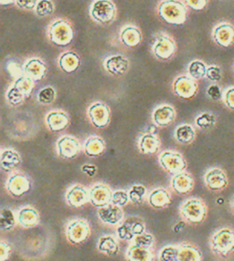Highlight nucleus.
<instances>
[{
	"label": "nucleus",
	"mask_w": 234,
	"mask_h": 261,
	"mask_svg": "<svg viewBox=\"0 0 234 261\" xmlns=\"http://www.w3.org/2000/svg\"><path fill=\"white\" fill-rule=\"evenodd\" d=\"M82 171H83L84 174H86L89 176H93L96 173V167L95 166H91V165H84L82 167Z\"/></svg>",
	"instance_id": "obj_53"
},
{
	"label": "nucleus",
	"mask_w": 234,
	"mask_h": 261,
	"mask_svg": "<svg viewBox=\"0 0 234 261\" xmlns=\"http://www.w3.org/2000/svg\"><path fill=\"white\" fill-rule=\"evenodd\" d=\"M173 91L178 98L191 100L198 92V83L190 75H181L174 81Z\"/></svg>",
	"instance_id": "obj_9"
},
{
	"label": "nucleus",
	"mask_w": 234,
	"mask_h": 261,
	"mask_svg": "<svg viewBox=\"0 0 234 261\" xmlns=\"http://www.w3.org/2000/svg\"><path fill=\"white\" fill-rule=\"evenodd\" d=\"M207 69H208V67L204 63L203 61L195 60V61H191V63L189 64L188 71H189V75L191 76V78L197 81V80H201L206 77Z\"/></svg>",
	"instance_id": "obj_37"
},
{
	"label": "nucleus",
	"mask_w": 234,
	"mask_h": 261,
	"mask_svg": "<svg viewBox=\"0 0 234 261\" xmlns=\"http://www.w3.org/2000/svg\"><path fill=\"white\" fill-rule=\"evenodd\" d=\"M160 147V141L154 134H146L140 137L138 148L144 154H155Z\"/></svg>",
	"instance_id": "obj_28"
},
{
	"label": "nucleus",
	"mask_w": 234,
	"mask_h": 261,
	"mask_svg": "<svg viewBox=\"0 0 234 261\" xmlns=\"http://www.w3.org/2000/svg\"><path fill=\"white\" fill-rule=\"evenodd\" d=\"M87 114L92 125L96 128L102 129L110 123V109L104 102L96 101L92 103L87 111Z\"/></svg>",
	"instance_id": "obj_11"
},
{
	"label": "nucleus",
	"mask_w": 234,
	"mask_h": 261,
	"mask_svg": "<svg viewBox=\"0 0 234 261\" xmlns=\"http://www.w3.org/2000/svg\"><path fill=\"white\" fill-rule=\"evenodd\" d=\"M19 92H22L25 97H30L34 90L35 82L32 79L25 74L22 75L19 78L15 80L13 84Z\"/></svg>",
	"instance_id": "obj_35"
},
{
	"label": "nucleus",
	"mask_w": 234,
	"mask_h": 261,
	"mask_svg": "<svg viewBox=\"0 0 234 261\" xmlns=\"http://www.w3.org/2000/svg\"><path fill=\"white\" fill-rule=\"evenodd\" d=\"M112 197L113 192L106 185L97 184L90 189V202L98 208L110 205Z\"/></svg>",
	"instance_id": "obj_16"
},
{
	"label": "nucleus",
	"mask_w": 234,
	"mask_h": 261,
	"mask_svg": "<svg viewBox=\"0 0 234 261\" xmlns=\"http://www.w3.org/2000/svg\"><path fill=\"white\" fill-rule=\"evenodd\" d=\"M49 37L54 45L66 47L74 40V28L65 19H58L52 23L49 28Z\"/></svg>",
	"instance_id": "obj_4"
},
{
	"label": "nucleus",
	"mask_w": 234,
	"mask_h": 261,
	"mask_svg": "<svg viewBox=\"0 0 234 261\" xmlns=\"http://www.w3.org/2000/svg\"><path fill=\"white\" fill-rule=\"evenodd\" d=\"M152 119L157 126H169L176 119V111L170 105H161L154 111Z\"/></svg>",
	"instance_id": "obj_21"
},
{
	"label": "nucleus",
	"mask_w": 234,
	"mask_h": 261,
	"mask_svg": "<svg viewBox=\"0 0 234 261\" xmlns=\"http://www.w3.org/2000/svg\"><path fill=\"white\" fill-rule=\"evenodd\" d=\"M184 2L193 10H202L206 8L208 0H184Z\"/></svg>",
	"instance_id": "obj_50"
},
{
	"label": "nucleus",
	"mask_w": 234,
	"mask_h": 261,
	"mask_svg": "<svg viewBox=\"0 0 234 261\" xmlns=\"http://www.w3.org/2000/svg\"><path fill=\"white\" fill-rule=\"evenodd\" d=\"M37 98L38 101L41 105H51L56 98V92L53 88L47 86L39 91Z\"/></svg>",
	"instance_id": "obj_40"
},
{
	"label": "nucleus",
	"mask_w": 234,
	"mask_h": 261,
	"mask_svg": "<svg viewBox=\"0 0 234 261\" xmlns=\"http://www.w3.org/2000/svg\"><path fill=\"white\" fill-rule=\"evenodd\" d=\"M178 261H202V253L192 244L178 246Z\"/></svg>",
	"instance_id": "obj_31"
},
{
	"label": "nucleus",
	"mask_w": 234,
	"mask_h": 261,
	"mask_svg": "<svg viewBox=\"0 0 234 261\" xmlns=\"http://www.w3.org/2000/svg\"><path fill=\"white\" fill-rule=\"evenodd\" d=\"M97 248L101 252L105 253L109 256H115L119 251V246L113 236H104L102 237Z\"/></svg>",
	"instance_id": "obj_34"
},
{
	"label": "nucleus",
	"mask_w": 234,
	"mask_h": 261,
	"mask_svg": "<svg viewBox=\"0 0 234 261\" xmlns=\"http://www.w3.org/2000/svg\"><path fill=\"white\" fill-rule=\"evenodd\" d=\"M208 208L200 198H190L180 205V215L186 222L200 224L207 218Z\"/></svg>",
	"instance_id": "obj_3"
},
{
	"label": "nucleus",
	"mask_w": 234,
	"mask_h": 261,
	"mask_svg": "<svg viewBox=\"0 0 234 261\" xmlns=\"http://www.w3.org/2000/svg\"><path fill=\"white\" fill-rule=\"evenodd\" d=\"M67 204L72 207H81L90 201V191L81 185H75L66 193Z\"/></svg>",
	"instance_id": "obj_17"
},
{
	"label": "nucleus",
	"mask_w": 234,
	"mask_h": 261,
	"mask_svg": "<svg viewBox=\"0 0 234 261\" xmlns=\"http://www.w3.org/2000/svg\"><path fill=\"white\" fill-rule=\"evenodd\" d=\"M16 226V217L9 208H2L0 212V227L3 231L13 229Z\"/></svg>",
	"instance_id": "obj_38"
},
{
	"label": "nucleus",
	"mask_w": 234,
	"mask_h": 261,
	"mask_svg": "<svg viewBox=\"0 0 234 261\" xmlns=\"http://www.w3.org/2000/svg\"><path fill=\"white\" fill-rule=\"evenodd\" d=\"M159 164L163 169L172 174L184 172L188 166L182 154L175 151L161 152L159 155Z\"/></svg>",
	"instance_id": "obj_7"
},
{
	"label": "nucleus",
	"mask_w": 234,
	"mask_h": 261,
	"mask_svg": "<svg viewBox=\"0 0 234 261\" xmlns=\"http://www.w3.org/2000/svg\"><path fill=\"white\" fill-rule=\"evenodd\" d=\"M204 183L210 191H222L228 187L229 179L224 170L220 167H213L204 175Z\"/></svg>",
	"instance_id": "obj_12"
},
{
	"label": "nucleus",
	"mask_w": 234,
	"mask_h": 261,
	"mask_svg": "<svg viewBox=\"0 0 234 261\" xmlns=\"http://www.w3.org/2000/svg\"><path fill=\"white\" fill-rule=\"evenodd\" d=\"M178 246H166L159 253L160 261H178Z\"/></svg>",
	"instance_id": "obj_43"
},
{
	"label": "nucleus",
	"mask_w": 234,
	"mask_h": 261,
	"mask_svg": "<svg viewBox=\"0 0 234 261\" xmlns=\"http://www.w3.org/2000/svg\"><path fill=\"white\" fill-rule=\"evenodd\" d=\"M91 228L89 223L83 219H75L67 225L65 235L72 244H81L89 238Z\"/></svg>",
	"instance_id": "obj_8"
},
{
	"label": "nucleus",
	"mask_w": 234,
	"mask_h": 261,
	"mask_svg": "<svg viewBox=\"0 0 234 261\" xmlns=\"http://www.w3.org/2000/svg\"><path fill=\"white\" fill-rule=\"evenodd\" d=\"M213 41L221 48H229L234 43V26L229 22H221L214 27Z\"/></svg>",
	"instance_id": "obj_14"
},
{
	"label": "nucleus",
	"mask_w": 234,
	"mask_h": 261,
	"mask_svg": "<svg viewBox=\"0 0 234 261\" xmlns=\"http://www.w3.org/2000/svg\"><path fill=\"white\" fill-rule=\"evenodd\" d=\"M146 232L145 223L141 218H128L117 227V236L122 240L133 241L134 237L141 235Z\"/></svg>",
	"instance_id": "obj_6"
},
{
	"label": "nucleus",
	"mask_w": 234,
	"mask_h": 261,
	"mask_svg": "<svg viewBox=\"0 0 234 261\" xmlns=\"http://www.w3.org/2000/svg\"><path fill=\"white\" fill-rule=\"evenodd\" d=\"M81 65V59L78 54L74 51L62 53L59 59V66L62 71L66 73H73L78 70Z\"/></svg>",
	"instance_id": "obj_27"
},
{
	"label": "nucleus",
	"mask_w": 234,
	"mask_h": 261,
	"mask_svg": "<svg viewBox=\"0 0 234 261\" xmlns=\"http://www.w3.org/2000/svg\"><path fill=\"white\" fill-rule=\"evenodd\" d=\"M8 70L9 73L12 78L16 79L19 78L20 76L24 74L23 71V68L18 65L16 62H9L8 64Z\"/></svg>",
	"instance_id": "obj_49"
},
{
	"label": "nucleus",
	"mask_w": 234,
	"mask_h": 261,
	"mask_svg": "<svg viewBox=\"0 0 234 261\" xmlns=\"http://www.w3.org/2000/svg\"><path fill=\"white\" fill-rule=\"evenodd\" d=\"M133 242H134V244L138 245V246H141V247L150 248L155 242V240H154V237L151 234L145 232L144 234L134 237Z\"/></svg>",
	"instance_id": "obj_47"
},
{
	"label": "nucleus",
	"mask_w": 234,
	"mask_h": 261,
	"mask_svg": "<svg viewBox=\"0 0 234 261\" xmlns=\"http://www.w3.org/2000/svg\"><path fill=\"white\" fill-rule=\"evenodd\" d=\"M45 121L50 130L53 133H59L69 126V118L63 111H52L47 114Z\"/></svg>",
	"instance_id": "obj_20"
},
{
	"label": "nucleus",
	"mask_w": 234,
	"mask_h": 261,
	"mask_svg": "<svg viewBox=\"0 0 234 261\" xmlns=\"http://www.w3.org/2000/svg\"><path fill=\"white\" fill-rule=\"evenodd\" d=\"M16 3V0H0V4L2 6H9Z\"/></svg>",
	"instance_id": "obj_54"
},
{
	"label": "nucleus",
	"mask_w": 234,
	"mask_h": 261,
	"mask_svg": "<svg viewBox=\"0 0 234 261\" xmlns=\"http://www.w3.org/2000/svg\"><path fill=\"white\" fill-rule=\"evenodd\" d=\"M104 68L108 71L110 74L123 75L126 73L129 68V61L126 57L122 55H114L109 57L104 61Z\"/></svg>",
	"instance_id": "obj_23"
},
{
	"label": "nucleus",
	"mask_w": 234,
	"mask_h": 261,
	"mask_svg": "<svg viewBox=\"0 0 234 261\" xmlns=\"http://www.w3.org/2000/svg\"><path fill=\"white\" fill-rule=\"evenodd\" d=\"M81 151V145L78 140L74 136L65 135L62 136L57 142V152L59 156L65 159L72 160L78 155Z\"/></svg>",
	"instance_id": "obj_15"
},
{
	"label": "nucleus",
	"mask_w": 234,
	"mask_h": 261,
	"mask_svg": "<svg viewBox=\"0 0 234 261\" xmlns=\"http://www.w3.org/2000/svg\"><path fill=\"white\" fill-rule=\"evenodd\" d=\"M195 129L191 124H181L175 130V138L179 144H191L195 140Z\"/></svg>",
	"instance_id": "obj_33"
},
{
	"label": "nucleus",
	"mask_w": 234,
	"mask_h": 261,
	"mask_svg": "<svg viewBox=\"0 0 234 261\" xmlns=\"http://www.w3.org/2000/svg\"><path fill=\"white\" fill-rule=\"evenodd\" d=\"M206 78L213 83H218L222 79V70L220 66L213 65L208 66L206 73Z\"/></svg>",
	"instance_id": "obj_45"
},
{
	"label": "nucleus",
	"mask_w": 234,
	"mask_h": 261,
	"mask_svg": "<svg viewBox=\"0 0 234 261\" xmlns=\"http://www.w3.org/2000/svg\"><path fill=\"white\" fill-rule=\"evenodd\" d=\"M24 74L32 79L34 82H40L47 73V66L38 58H32L23 66Z\"/></svg>",
	"instance_id": "obj_18"
},
{
	"label": "nucleus",
	"mask_w": 234,
	"mask_h": 261,
	"mask_svg": "<svg viewBox=\"0 0 234 261\" xmlns=\"http://www.w3.org/2000/svg\"><path fill=\"white\" fill-rule=\"evenodd\" d=\"M121 41L126 47L134 48L138 46L142 41V33L137 28L134 26H127L121 31Z\"/></svg>",
	"instance_id": "obj_29"
},
{
	"label": "nucleus",
	"mask_w": 234,
	"mask_h": 261,
	"mask_svg": "<svg viewBox=\"0 0 234 261\" xmlns=\"http://www.w3.org/2000/svg\"><path fill=\"white\" fill-rule=\"evenodd\" d=\"M171 187L174 191L179 195H186L193 190L194 187V179L191 174L186 173L185 171L174 174L171 180Z\"/></svg>",
	"instance_id": "obj_22"
},
{
	"label": "nucleus",
	"mask_w": 234,
	"mask_h": 261,
	"mask_svg": "<svg viewBox=\"0 0 234 261\" xmlns=\"http://www.w3.org/2000/svg\"><path fill=\"white\" fill-rule=\"evenodd\" d=\"M210 248L221 257H227L234 252V230L230 227H221L210 239Z\"/></svg>",
	"instance_id": "obj_2"
},
{
	"label": "nucleus",
	"mask_w": 234,
	"mask_h": 261,
	"mask_svg": "<svg viewBox=\"0 0 234 261\" xmlns=\"http://www.w3.org/2000/svg\"><path fill=\"white\" fill-rule=\"evenodd\" d=\"M148 203L155 208H164L171 203V197L164 188H156L148 196Z\"/></svg>",
	"instance_id": "obj_30"
},
{
	"label": "nucleus",
	"mask_w": 234,
	"mask_h": 261,
	"mask_svg": "<svg viewBox=\"0 0 234 261\" xmlns=\"http://www.w3.org/2000/svg\"><path fill=\"white\" fill-rule=\"evenodd\" d=\"M97 214L102 222L111 226L119 224L124 218V213L121 207L113 205L112 203L104 207H100L98 209Z\"/></svg>",
	"instance_id": "obj_19"
},
{
	"label": "nucleus",
	"mask_w": 234,
	"mask_h": 261,
	"mask_svg": "<svg viewBox=\"0 0 234 261\" xmlns=\"http://www.w3.org/2000/svg\"><path fill=\"white\" fill-rule=\"evenodd\" d=\"M129 201V195L128 192L124 190H118L113 192V197H112V204L117 206H125Z\"/></svg>",
	"instance_id": "obj_44"
},
{
	"label": "nucleus",
	"mask_w": 234,
	"mask_h": 261,
	"mask_svg": "<svg viewBox=\"0 0 234 261\" xmlns=\"http://www.w3.org/2000/svg\"><path fill=\"white\" fill-rule=\"evenodd\" d=\"M146 194H147L146 187L142 185H134L131 187L130 190L128 191L129 200L134 204H140V203H142Z\"/></svg>",
	"instance_id": "obj_39"
},
{
	"label": "nucleus",
	"mask_w": 234,
	"mask_h": 261,
	"mask_svg": "<svg viewBox=\"0 0 234 261\" xmlns=\"http://www.w3.org/2000/svg\"><path fill=\"white\" fill-rule=\"evenodd\" d=\"M6 98L9 105L17 106V105H21L26 97L13 85L8 90V92L6 93Z\"/></svg>",
	"instance_id": "obj_41"
},
{
	"label": "nucleus",
	"mask_w": 234,
	"mask_h": 261,
	"mask_svg": "<svg viewBox=\"0 0 234 261\" xmlns=\"http://www.w3.org/2000/svg\"><path fill=\"white\" fill-rule=\"evenodd\" d=\"M158 14L171 25H182L186 20V9L179 0H164L158 6Z\"/></svg>",
	"instance_id": "obj_1"
},
{
	"label": "nucleus",
	"mask_w": 234,
	"mask_h": 261,
	"mask_svg": "<svg viewBox=\"0 0 234 261\" xmlns=\"http://www.w3.org/2000/svg\"><path fill=\"white\" fill-rule=\"evenodd\" d=\"M221 100L228 109L234 111V85L224 89Z\"/></svg>",
	"instance_id": "obj_46"
},
{
	"label": "nucleus",
	"mask_w": 234,
	"mask_h": 261,
	"mask_svg": "<svg viewBox=\"0 0 234 261\" xmlns=\"http://www.w3.org/2000/svg\"><path fill=\"white\" fill-rule=\"evenodd\" d=\"M21 164V158L18 152L12 149H6L1 152L0 157V165L1 169L9 173L12 170L16 169Z\"/></svg>",
	"instance_id": "obj_26"
},
{
	"label": "nucleus",
	"mask_w": 234,
	"mask_h": 261,
	"mask_svg": "<svg viewBox=\"0 0 234 261\" xmlns=\"http://www.w3.org/2000/svg\"><path fill=\"white\" fill-rule=\"evenodd\" d=\"M17 219L23 227H34L39 222V212L32 206H25L18 211Z\"/></svg>",
	"instance_id": "obj_25"
},
{
	"label": "nucleus",
	"mask_w": 234,
	"mask_h": 261,
	"mask_svg": "<svg viewBox=\"0 0 234 261\" xmlns=\"http://www.w3.org/2000/svg\"><path fill=\"white\" fill-rule=\"evenodd\" d=\"M90 15L101 24H110L116 16V8L111 0H96L91 4Z\"/></svg>",
	"instance_id": "obj_5"
},
{
	"label": "nucleus",
	"mask_w": 234,
	"mask_h": 261,
	"mask_svg": "<svg viewBox=\"0 0 234 261\" xmlns=\"http://www.w3.org/2000/svg\"><path fill=\"white\" fill-rule=\"evenodd\" d=\"M39 0H16V4L18 8L25 10H32L36 9Z\"/></svg>",
	"instance_id": "obj_51"
},
{
	"label": "nucleus",
	"mask_w": 234,
	"mask_h": 261,
	"mask_svg": "<svg viewBox=\"0 0 234 261\" xmlns=\"http://www.w3.org/2000/svg\"><path fill=\"white\" fill-rule=\"evenodd\" d=\"M196 125L200 130H209L217 123V118L213 113H203L198 115L195 119Z\"/></svg>",
	"instance_id": "obj_36"
},
{
	"label": "nucleus",
	"mask_w": 234,
	"mask_h": 261,
	"mask_svg": "<svg viewBox=\"0 0 234 261\" xmlns=\"http://www.w3.org/2000/svg\"><path fill=\"white\" fill-rule=\"evenodd\" d=\"M230 212L234 215V196L231 197V199L230 200Z\"/></svg>",
	"instance_id": "obj_55"
},
{
	"label": "nucleus",
	"mask_w": 234,
	"mask_h": 261,
	"mask_svg": "<svg viewBox=\"0 0 234 261\" xmlns=\"http://www.w3.org/2000/svg\"><path fill=\"white\" fill-rule=\"evenodd\" d=\"M54 5L51 0H39V3L35 9L36 14L40 18H45L49 15L53 13Z\"/></svg>",
	"instance_id": "obj_42"
},
{
	"label": "nucleus",
	"mask_w": 234,
	"mask_h": 261,
	"mask_svg": "<svg viewBox=\"0 0 234 261\" xmlns=\"http://www.w3.org/2000/svg\"><path fill=\"white\" fill-rule=\"evenodd\" d=\"M104 151H105V143L103 138L98 136L89 137L84 144V152L87 156H101Z\"/></svg>",
	"instance_id": "obj_32"
},
{
	"label": "nucleus",
	"mask_w": 234,
	"mask_h": 261,
	"mask_svg": "<svg viewBox=\"0 0 234 261\" xmlns=\"http://www.w3.org/2000/svg\"><path fill=\"white\" fill-rule=\"evenodd\" d=\"M177 46L173 39L166 34H158L153 44L154 55L162 61H168L176 53Z\"/></svg>",
	"instance_id": "obj_10"
},
{
	"label": "nucleus",
	"mask_w": 234,
	"mask_h": 261,
	"mask_svg": "<svg viewBox=\"0 0 234 261\" xmlns=\"http://www.w3.org/2000/svg\"><path fill=\"white\" fill-rule=\"evenodd\" d=\"M6 188L9 194L15 197L26 195L31 188V182L26 174L15 173L9 176Z\"/></svg>",
	"instance_id": "obj_13"
},
{
	"label": "nucleus",
	"mask_w": 234,
	"mask_h": 261,
	"mask_svg": "<svg viewBox=\"0 0 234 261\" xmlns=\"http://www.w3.org/2000/svg\"><path fill=\"white\" fill-rule=\"evenodd\" d=\"M222 93L223 91H221V88L218 84H212L207 89V94L213 100H222Z\"/></svg>",
	"instance_id": "obj_48"
},
{
	"label": "nucleus",
	"mask_w": 234,
	"mask_h": 261,
	"mask_svg": "<svg viewBox=\"0 0 234 261\" xmlns=\"http://www.w3.org/2000/svg\"><path fill=\"white\" fill-rule=\"evenodd\" d=\"M10 247L8 243H5L4 241H1L0 243V261L7 260L10 254Z\"/></svg>",
	"instance_id": "obj_52"
},
{
	"label": "nucleus",
	"mask_w": 234,
	"mask_h": 261,
	"mask_svg": "<svg viewBox=\"0 0 234 261\" xmlns=\"http://www.w3.org/2000/svg\"><path fill=\"white\" fill-rule=\"evenodd\" d=\"M126 258L127 261H154V254L150 248L133 244L126 250Z\"/></svg>",
	"instance_id": "obj_24"
}]
</instances>
